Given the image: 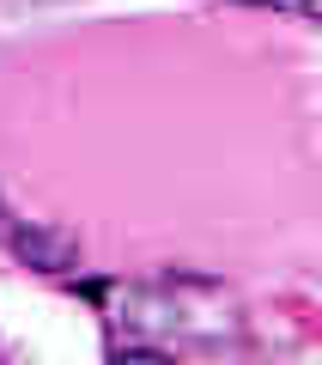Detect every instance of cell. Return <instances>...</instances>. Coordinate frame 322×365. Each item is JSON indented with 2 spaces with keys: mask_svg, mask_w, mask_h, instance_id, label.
I'll list each match as a JSON object with an SVG mask.
<instances>
[{
  "mask_svg": "<svg viewBox=\"0 0 322 365\" xmlns=\"http://www.w3.org/2000/svg\"><path fill=\"white\" fill-rule=\"evenodd\" d=\"M13 250H19V262L37 268V274H67L79 262V232L73 225H25V232L13 237Z\"/></svg>",
  "mask_w": 322,
  "mask_h": 365,
  "instance_id": "6da1fadb",
  "label": "cell"
},
{
  "mask_svg": "<svg viewBox=\"0 0 322 365\" xmlns=\"http://www.w3.org/2000/svg\"><path fill=\"white\" fill-rule=\"evenodd\" d=\"M261 6H292L298 19H316L322 13V0H261Z\"/></svg>",
  "mask_w": 322,
  "mask_h": 365,
  "instance_id": "7a4b0ae2",
  "label": "cell"
}]
</instances>
